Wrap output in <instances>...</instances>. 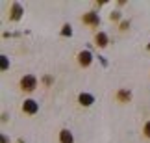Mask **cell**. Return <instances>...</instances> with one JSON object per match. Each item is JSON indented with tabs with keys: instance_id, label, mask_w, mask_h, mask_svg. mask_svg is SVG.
Wrapping results in <instances>:
<instances>
[{
	"instance_id": "obj_8",
	"label": "cell",
	"mask_w": 150,
	"mask_h": 143,
	"mask_svg": "<svg viewBox=\"0 0 150 143\" xmlns=\"http://www.w3.org/2000/svg\"><path fill=\"white\" fill-rule=\"evenodd\" d=\"M117 100L119 102H130L132 100V93L128 89H119L117 91Z\"/></svg>"
},
{
	"instance_id": "obj_11",
	"label": "cell",
	"mask_w": 150,
	"mask_h": 143,
	"mask_svg": "<svg viewBox=\"0 0 150 143\" xmlns=\"http://www.w3.org/2000/svg\"><path fill=\"white\" fill-rule=\"evenodd\" d=\"M0 67H2V71H6L9 67V61H8V56H0Z\"/></svg>"
},
{
	"instance_id": "obj_14",
	"label": "cell",
	"mask_w": 150,
	"mask_h": 143,
	"mask_svg": "<svg viewBox=\"0 0 150 143\" xmlns=\"http://www.w3.org/2000/svg\"><path fill=\"white\" fill-rule=\"evenodd\" d=\"M128 26H130V22H128V21H122V22H120V30H122V32H124V30H128Z\"/></svg>"
},
{
	"instance_id": "obj_10",
	"label": "cell",
	"mask_w": 150,
	"mask_h": 143,
	"mask_svg": "<svg viewBox=\"0 0 150 143\" xmlns=\"http://www.w3.org/2000/svg\"><path fill=\"white\" fill-rule=\"evenodd\" d=\"M61 36L71 37V36H72V26H71V24H63V28H61Z\"/></svg>"
},
{
	"instance_id": "obj_2",
	"label": "cell",
	"mask_w": 150,
	"mask_h": 143,
	"mask_svg": "<svg viewBox=\"0 0 150 143\" xmlns=\"http://www.w3.org/2000/svg\"><path fill=\"white\" fill-rule=\"evenodd\" d=\"M37 110H39V104L33 99H26L24 102H22V112H24V113L33 115V113H37Z\"/></svg>"
},
{
	"instance_id": "obj_17",
	"label": "cell",
	"mask_w": 150,
	"mask_h": 143,
	"mask_svg": "<svg viewBox=\"0 0 150 143\" xmlns=\"http://www.w3.org/2000/svg\"><path fill=\"white\" fill-rule=\"evenodd\" d=\"M146 50H150V43H148V45H146Z\"/></svg>"
},
{
	"instance_id": "obj_5",
	"label": "cell",
	"mask_w": 150,
	"mask_h": 143,
	"mask_svg": "<svg viewBox=\"0 0 150 143\" xmlns=\"http://www.w3.org/2000/svg\"><path fill=\"white\" fill-rule=\"evenodd\" d=\"M78 61L82 67H89L91 61H93V54L89 52V50H82V52L78 54Z\"/></svg>"
},
{
	"instance_id": "obj_3",
	"label": "cell",
	"mask_w": 150,
	"mask_h": 143,
	"mask_svg": "<svg viewBox=\"0 0 150 143\" xmlns=\"http://www.w3.org/2000/svg\"><path fill=\"white\" fill-rule=\"evenodd\" d=\"M85 24H89V26H98L100 24V17L96 11H87V13L83 15V19H82Z\"/></svg>"
},
{
	"instance_id": "obj_6",
	"label": "cell",
	"mask_w": 150,
	"mask_h": 143,
	"mask_svg": "<svg viewBox=\"0 0 150 143\" xmlns=\"http://www.w3.org/2000/svg\"><path fill=\"white\" fill-rule=\"evenodd\" d=\"M95 43H96V47H100V48L108 47V43H109L108 33H106V32H98V33L95 36Z\"/></svg>"
},
{
	"instance_id": "obj_15",
	"label": "cell",
	"mask_w": 150,
	"mask_h": 143,
	"mask_svg": "<svg viewBox=\"0 0 150 143\" xmlns=\"http://www.w3.org/2000/svg\"><path fill=\"white\" fill-rule=\"evenodd\" d=\"M43 82L47 84V85H50V84H52V78H50V76H45V78H43Z\"/></svg>"
},
{
	"instance_id": "obj_9",
	"label": "cell",
	"mask_w": 150,
	"mask_h": 143,
	"mask_svg": "<svg viewBox=\"0 0 150 143\" xmlns=\"http://www.w3.org/2000/svg\"><path fill=\"white\" fill-rule=\"evenodd\" d=\"M59 141H61V143H72V141H74L72 132H71V130H67V128H63L61 132H59Z\"/></svg>"
},
{
	"instance_id": "obj_16",
	"label": "cell",
	"mask_w": 150,
	"mask_h": 143,
	"mask_svg": "<svg viewBox=\"0 0 150 143\" xmlns=\"http://www.w3.org/2000/svg\"><path fill=\"white\" fill-rule=\"evenodd\" d=\"M8 141H9V139L6 138V136H2V143H8Z\"/></svg>"
},
{
	"instance_id": "obj_13",
	"label": "cell",
	"mask_w": 150,
	"mask_h": 143,
	"mask_svg": "<svg viewBox=\"0 0 150 143\" xmlns=\"http://www.w3.org/2000/svg\"><path fill=\"white\" fill-rule=\"evenodd\" d=\"M143 132H145V136H146V138H150V121L145 125V128H143Z\"/></svg>"
},
{
	"instance_id": "obj_7",
	"label": "cell",
	"mask_w": 150,
	"mask_h": 143,
	"mask_svg": "<svg viewBox=\"0 0 150 143\" xmlns=\"http://www.w3.org/2000/svg\"><path fill=\"white\" fill-rule=\"evenodd\" d=\"M78 102H80L82 106H85V108H87V106H91V104L95 102V97L91 95V93H80V97H78Z\"/></svg>"
},
{
	"instance_id": "obj_4",
	"label": "cell",
	"mask_w": 150,
	"mask_h": 143,
	"mask_svg": "<svg viewBox=\"0 0 150 143\" xmlns=\"http://www.w3.org/2000/svg\"><path fill=\"white\" fill-rule=\"evenodd\" d=\"M22 13H24V9H22V6L19 2H13V4H11V9H9V19L11 21H21Z\"/></svg>"
},
{
	"instance_id": "obj_12",
	"label": "cell",
	"mask_w": 150,
	"mask_h": 143,
	"mask_svg": "<svg viewBox=\"0 0 150 143\" xmlns=\"http://www.w3.org/2000/svg\"><path fill=\"white\" fill-rule=\"evenodd\" d=\"M120 17H122V13H120V11H111V13H109V19H111L113 22L120 21Z\"/></svg>"
},
{
	"instance_id": "obj_1",
	"label": "cell",
	"mask_w": 150,
	"mask_h": 143,
	"mask_svg": "<svg viewBox=\"0 0 150 143\" xmlns=\"http://www.w3.org/2000/svg\"><path fill=\"white\" fill-rule=\"evenodd\" d=\"M35 88H37V78L33 76V74H26V76L21 78V89L22 91H28V93H30V91H33Z\"/></svg>"
}]
</instances>
